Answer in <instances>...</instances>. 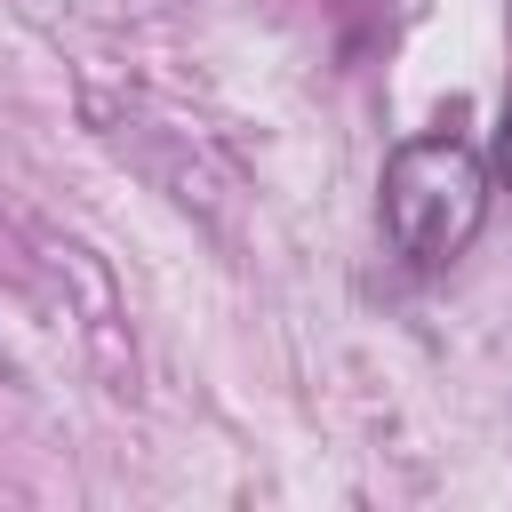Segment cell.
Instances as JSON below:
<instances>
[{"instance_id": "cell-2", "label": "cell", "mask_w": 512, "mask_h": 512, "mask_svg": "<svg viewBox=\"0 0 512 512\" xmlns=\"http://www.w3.org/2000/svg\"><path fill=\"white\" fill-rule=\"evenodd\" d=\"M488 176L512 192V104H504V120H496V152H488Z\"/></svg>"}, {"instance_id": "cell-1", "label": "cell", "mask_w": 512, "mask_h": 512, "mask_svg": "<svg viewBox=\"0 0 512 512\" xmlns=\"http://www.w3.org/2000/svg\"><path fill=\"white\" fill-rule=\"evenodd\" d=\"M376 200H384V240L416 272H440L448 256L472 248V232L488 216V160L464 136H408V144H392Z\"/></svg>"}]
</instances>
